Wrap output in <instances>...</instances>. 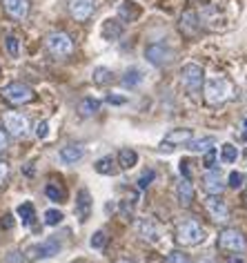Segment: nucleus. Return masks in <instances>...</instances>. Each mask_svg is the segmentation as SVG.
Instances as JSON below:
<instances>
[{
  "label": "nucleus",
  "mask_w": 247,
  "mask_h": 263,
  "mask_svg": "<svg viewBox=\"0 0 247 263\" xmlns=\"http://www.w3.org/2000/svg\"><path fill=\"white\" fill-rule=\"evenodd\" d=\"M232 94H234V85L223 76L210 78L203 87V98H205L207 105H212V107L225 105L232 98Z\"/></svg>",
  "instance_id": "nucleus-1"
},
{
  "label": "nucleus",
  "mask_w": 247,
  "mask_h": 263,
  "mask_svg": "<svg viewBox=\"0 0 247 263\" xmlns=\"http://www.w3.org/2000/svg\"><path fill=\"white\" fill-rule=\"evenodd\" d=\"M205 228L200 226L198 221L194 219H185L176 226V243L178 246H185V248H194L198 243L205 241Z\"/></svg>",
  "instance_id": "nucleus-2"
},
{
  "label": "nucleus",
  "mask_w": 247,
  "mask_h": 263,
  "mask_svg": "<svg viewBox=\"0 0 247 263\" xmlns=\"http://www.w3.org/2000/svg\"><path fill=\"white\" fill-rule=\"evenodd\" d=\"M45 47L54 58H69L74 54V41H71L69 34L65 31H51V34L45 38Z\"/></svg>",
  "instance_id": "nucleus-3"
},
{
  "label": "nucleus",
  "mask_w": 247,
  "mask_h": 263,
  "mask_svg": "<svg viewBox=\"0 0 247 263\" xmlns=\"http://www.w3.org/2000/svg\"><path fill=\"white\" fill-rule=\"evenodd\" d=\"M0 94H3V98L11 105H27L36 98V91L29 87V85L25 83H9L5 85L3 89H0Z\"/></svg>",
  "instance_id": "nucleus-4"
},
{
  "label": "nucleus",
  "mask_w": 247,
  "mask_h": 263,
  "mask_svg": "<svg viewBox=\"0 0 247 263\" xmlns=\"http://www.w3.org/2000/svg\"><path fill=\"white\" fill-rule=\"evenodd\" d=\"M145 58H147V63L154 65V67H167V65L174 63L176 51L165 43H152L145 47Z\"/></svg>",
  "instance_id": "nucleus-5"
},
{
  "label": "nucleus",
  "mask_w": 247,
  "mask_h": 263,
  "mask_svg": "<svg viewBox=\"0 0 247 263\" xmlns=\"http://www.w3.org/2000/svg\"><path fill=\"white\" fill-rule=\"evenodd\" d=\"M180 83H183V87L190 91V94H198L200 87H203V83H205L203 67L196 63L183 65V69H180Z\"/></svg>",
  "instance_id": "nucleus-6"
},
{
  "label": "nucleus",
  "mask_w": 247,
  "mask_h": 263,
  "mask_svg": "<svg viewBox=\"0 0 247 263\" xmlns=\"http://www.w3.org/2000/svg\"><path fill=\"white\" fill-rule=\"evenodd\" d=\"M218 248L223 252H245L247 243H245V236L236 228H225L218 234Z\"/></svg>",
  "instance_id": "nucleus-7"
},
{
  "label": "nucleus",
  "mask_w": 247,
  "mask_h": 263,
  "mask_svg": "<svg viewBox=\"0 0 247 263\" xmlns=\"http://www.w3.org/2000/svg\"><path fill=\"white\" fill-rule=\"evenodd\" d=\"M3 123H5V129L11 136H16V139H23V136L29 134V118L18 114V111H7L3 116Z\"/></svg>",
  "instance_id": "nucleus-8"
},
{
  "label": "nucleus",
  "mask_w": 247,
  "mask_h": 263,
  "mask_svg": "<svg viewBox=\"0 0 247 263\" xmlns=\"http://www.w3.org/2000/svg\"><path fill=\"white\" fill-rule=\"evenodd\" d=\"M60 252V243L58 239H47L43 243H36V246H29L27 248V259L31 261H38V259H51Z\"/></svg>",
  "instance_id": "nucleus-9"
},
{
  "label": "nucleus",
  "mask_w": 247,
  "mask_h": 263,
  "mask_svg": "<svg viewBox=\"0 0 247 263\" xmlns=\"http://www.w3.org/2000/svg\"><path fill=\"white\" fill-rule=\"evenodd\" d=\"M67 9L76 23H85L94 16L96 0H67Z\"/></svg>",
  "instance_id": "nucleus-10"
},
{
  "label": "nucleus",
  "mask_w": 247,
  "mask_h": 263,
  "mask_svg": "<svg viewBox=\"0 0 247 263\" xmlns=\"http://www.w3.org/2000/svg\"><path fill=\"white\" fill-rule=\"evenodd\" d=\"M205 212L210 214L214 223H227L230 221V208L225 205V201H220L216 194H210L205 199Z\"/></svg>",
  "instance_id": "nucleus-11"
},
{
  "label": "nucleus",
  "mask_w": 247,
  "mask_h": 263,
  "mask_svg": "<svg viewBox=\"0 0 247 263\" xmlns=\"http://www.w3.org/2000/svg\"><path fill=\"white\" fill-rule=\"evenodd\" d=\"M178 27H180V31H183V36H185V38H190V41H192V38H196V36H198V31H200L198 14H196V11H192V9L183 11Z\"/></svg>",
  "instance_id": "nucleus-12"
},
{
  "label": "nucleus",
  "mask_w": 247,
  "mask_h": 263,
  "mask_svg": "<svg viewBox=\"0 0 247 263\" xmlns=\"http://www.w3.org/2000/svg\"><path fill=\"white\" fill-rule=\"evenodd\" d=\"M3 9L14 21H25L29 16V0H3Z\"/></svg>",
  "instance_id": "nucleus-13"
},
{
  "label": "nucleus",
  "mask_w": 247,
  "mask_h": 263,
  "mask_svg": "<svg viewBox=\"0 0 247 263\" xmlns=\"http://www.w3.org/2000/svg\"><path fill=\"white\" fill-rule=\"evenodd\" d=\"M203 187L207 194H216L220 196V192L225 190V183H223V176H220L218 170H207V172L203 174Z\"/></svg>",
  "instance_id": "nucleus-14"
},
{
  "label": "nucleus",
  "mask_w": 247,
  "mask_h": 263,
  "mask_svg": "<svg viewBox=\"0 0 247 263\" xmlns=\"http://www.w3.org/2000/svg\"><path fill=\"white\" fill-rule=\"evenodd\" d=\"M190 139H194V132L187 129V127H180V129H172L165 134V141H162V145L172 147V145H185Z\"/></svg>",
  "instance_id": "nucleus-15"
},
{
  "label": "nucleus",
  "mask_w": 247,
  "mask_h": 263,
  "mask_svg": "<svg viewBox=\"0 0 247 263\" xmlns=\"http://www.w3.org/2000/svg\"><path fill=\"white\" fill-rule=\"evenodd\" d=\"M76 214H78V219H80V223H85L89 219V214H92V196H89L87 190H80V192H78Z\"/></svg>",
  "instance_id": "nucleus-16"
},
{
  "label": "nucleus",
  "mask_w": 247,
  "mask_h": 263,
  "mask_svg": "<svg viewBox=\"0 0 247 263\" xmlns=\"http://www.w3.org/2000/svg\"><path fill=\"white\" fill-rule=\"evenodd\" d=\"M176 196H178V203L180 205H192V201H194V187H192V183H190V179H180L178 183H176Z\"/></svg>",
  "instance_id": "nucleus-17"
},
{
  "label": "nucleus",
  "mask_w": 247,
  "mask_h": 263,
  "mask_svg": "<svg viewBox=\"0 0 247 263\" xmlns=\"http://www.w3.org/2000/svg\"><path fill=\"white\" fill-rule=\"evenodd\" d=\"M85 156V147L80 145H67L60 149V154H58V159H60L63 163H67V165H74V163H78Z\"/></svg>",
  "instance_id": "nucleus-18"
},
{
  "label": "nucleus",
  "mask_w": 247,
  "mask_h": 263,
  "mask_svg": "<svg viewBox=\"0 0 247 263\" xmlns=\"http://www.w3.org/2000/svg\"><path fill=\"white\" fill-rule=\"evenodd\" d=\"M138 236L142 241H149V243H156L158 241V230H156L154 226V221H149V219H140L138 221Z\"/></svg>",
  "instance_id": "nucleus-19"
},
{
  "label": "nucleus",
  "mask_w": 247,
  "mask_h": 263,
  "mask_svg": "<svg viewBox=\"0 0 247 263\" xmlns=\"http://www.w3.org/2000/svg\"><path fill=\"white\" fill-rule=\"evenodd\" d=\"M94 170L98 174H105V176H114L116 172H118L114 156H102V159H98V161L94 163Z\"/></svg>",
  "instance_id": "nucleus-20"
},
{
  "label": "nucleus",
  "mask_w": 247,
  "mask_h": 263,
  "mask_svg": "<svg viewBox=\"0 0 247 263\" xmlns=\"http://www.w3.org/2000/svg\"><path fill=\"white\" fill-rule=\"evenodd\" d=\"M98 111H100V101H96V98H83L78 103V114L83 118H89V116L98 114Z\"/></svg>",
  "instance_id": "nucleus-21"
},
{
  "label": "nucleus",
  "mask_w": 247,
  "mask_h": 263,
  "mask_svg": "<svg viewBox=\"0 0 247 263\" xmlns=\"http://www.w3.org/2000/svg\"><path fill=\"white\" fill-rule=\"evenodd\" d=\"M120 34H122V25H120V21H105L102 23V38L105 41H116V38H120Z\"/></svg>",
  "instance_id": "nucleus-22"
},
{
  "label": "nucleus",
  "mask_w": 247,
  "mask_h": 263,
  "mask_svg": "<svg viewBox=\"0 0 247 263\" xmlns=\"http://www.w3.org/2000/svg\"><path fill=\"white\" fill-rule=\"evenodd\" d=\"M214 141L212 136H203V139H190L185 143V147L190 149V152H207L210 147H214Z\"/></svg>",
  "instance_id": "nucleus-23"
},
{
  "label": "nucleus",
  "mask_w": 247,
  "mask_h": 263,
  "mask_svg": "<svg viewBox=\"0 0 247 263\" xmlns=\"http://www.w3.org/2000/svg\"><path fill=\"white\" fill-rule=\"evenodd\" d=\"M136 163H138V154H136L132 147H125V149L118 152V165L122 170H132Z\"/></svg>",
  "instance_id": "nucleus-24"
},
{
  "label": "nucleus",
  "mask_w": 247,
  "mask_h": 263,
  "mask_svg": "<svg viewBox=\"0 0 247 263\" xmlns=\"http://www.w3.org/2000/svg\"><path fill=\"white\" fill-rule=\"evenodd\" d=\"M120 83H122V87H129V89H134V87H138V85L142 83V71L140 69H127L125 71V76L120 78Z\"/></svg>",
  "instance_id": "nucleus-25"
},
{
  "label": "nucleus",
  "mask_w": 247,
  "mask_h": 263,
  "mask_svg": "<svg viewBox=\"0 0 247 263\" xmlns=\"http://www.w3.org/2000/svg\"><path fill=\"white\" fill-rule=\"evenodd\" d=\"M92 78H94V83H96V85L105 87V85L114 83V71H112V69H107V67H96V69H94V74H92Z\"/></svg>",
  "instance_id": "nucleus-26"
},
{
  "label": "nucleus",
  "mask_w": 247,
  "mask_h": 263,
  "mask_svg": "<svg viewBox=\"0 0 247 263\" xmlns=\"http://www.w3.org/2000/svg\"><path fill=\"white\" fill-rule=\"evenodd\" d=\"M118 14H120V18H122L125 23H134L136 18L140 16V9L136 7L134 3H122L120 9H118Z\"/></svg>",
  "instance_id": "nucleus-27"
},
{
  "label": "nucleus",
  "mask_w": 247,
  "mask_h": 263,
  "mask_svg": "<svg viewBox=\"0 0 247 263\" xmlns=\"http://www.w3.org/2000/svg\"><path fill=\"white\" fill-rule=\"evenodd\" d=\"M16 212H18V216H20V221L25 223V226H31L34 219H36V210H34V205H31L29 201L27 203H20Z\"/></svg>",
  "instance_id": "nucleus-28"
},
{
  "label": "nucleus",
  "mask_w": 247,
  "mask_h": 263,
  "mask_svg": "<svg viewBox=\"0 0 247 263\" xmlns=\"http://www.w3.org/2000/svg\"><path fill=\"white\" fill-rule=\"evenodd\" d=\"M238 159V147L232 145V143H225L223 147H220V161L223 163H236Z\"/></svg>",
  "instance_id": "nucleus-29"
},
{
  "label": "nucleus",
  "mask_w": 247,
  "mask_h": 263,
  "mask_svg": "<svg viewBox=\"0 0 247 263\" xmlns=\"http://www.w3.org/2000/svg\"><path fill=\"white\" fill-rule=\"evenodd\" d=\"M45 194L49 196V201H56V203H60V201L65 199V190L58 187L56 183H49V185L45 187Z\"/></svg>",
  "instance_id": "nucleus-30"
},
{
  "label": "nucleus",
  "mask_w": 247,
  "mask_h": 263,
  "mask_svg": "<svg viewBox=\"0 0 247 263\" xmlns=\"http://www.w3.org/2000/svg\"><path fill=\"white\" fill-rule=\"evenodd\" d=\"M63 221V212L60 210H47V212H45V226H58V223Z\"/></svg>",
  "instance_id": "nucleus-31"
},
{
  "label": "nucleus",
  "mask_w": 247,
  "mask_h": 263,
  "mask_svg": "<svg viewBox=\"0 0 247 263\" xmlns=\"http://www.w3.org/2000/svg\"><path fill=\"white\" fill-rule=\"evenodd\" d=\"M165 263H190V256L180 250H172L170 254L165 256Z\"/></svg>",
  "instance_id": "nucleus-32"
},
{
  "label": "nucleus",
  "mask_w": 247,
  "mask_h": 263,
  "mask_svg": "<svg viewBox=\"0 0 247 263\" xmlns=\"http://www.w3.org/2000/svg\"><path fill=\"white\" fill-rule=\"evenodd\" d=\"M5 47H7V54L11 58H18V38L16 36H7V38H5Z\"/></svg>",
  "instance_id": "nucleus-33"
},
{
  "label": "nucleus",
  "mask_w": 247,
  "mask_h": 263,
  "mask_svg": "<svg viewBox=\"0 0 247 263\" xmlns=\"http://www.w3.org/2000/svg\"><path fill=\"white\" fill-rule=\"evenodd\" d=\"M89 243H92V248H94V250L105 248V243H107V234L100 230V232H96V234L92 236V241H89Z\"/></svg>",
  "instance_id": "nucleus-34"
},
{
  "label": "nucleus",
  "mask_w": 247,
  "mask_h": 263,
  "mask_svg": "<svg viewBox=\"0 0 247 263\" xmlns=\"http://www.w3.org/2000/svg\"><path fill=\"white\" fill-rule=\"evenodd\" d=\"M230 183H227V185L230 187H234V190H238V187H243V181H245V176L240 174V172H232L230 174V179H227Z\"/></svg>",
  "instance_id": "nucleus-35"
},
{
  "label": "nucleus",
  "mask_w": 247,
  "mask_h": 263,
  "mask_svg": "<svg viewBox=\"0 0 247 263\" xmlns=\"http://www.w3.org/2000/svg\"><path fill=\"white\" fill-rule=\"evenodd\" d=\"M203 165L207 167V170H212L214 165H216V149H207L205 152V159H203Z\"/></svg>",
  "instance_id": "nucleus-36"
},
{
  "label": "nucleus",
  "mask_w": 247,
  "mask_h": 263,
  "mask_svg": "<svg viewBox=\"0 0 247 263\" xmlns=\"http://www.w3.org/2000/svg\"><path fill=\"white\" fill-rule=\"evenodd\" d=\"M154 176H156V174H154V170H147V172L138 179V187H140V190H147V187H149V183L154 181Z\"/></svg>",
  "instance_id": "nucleus-37"
},
{
  "label": "nucleus",
  "mask_w": 247,
  "mask_h": 263,
  "mask_svg": "<svg viewBox=\"0 0 247 263\" xmlns=\"http://www.w3.org/2000/svg\"><path fill=\"white\" fill-rule=\"evenodd\" d=\"M47 134H49V123L40 121L36 125V136H38V139H47Z\"/></svg>",
  "instance_id": "nucleus-38"
},
{
  "label": "nucleus",
  "mask_w": 247,
  "mask_h": 263,
  "mask_svg": "<svg viewBox=\"0 0 247 263\" xmlns=\"http://www.w3.org/2000/svg\"><path fill=\"white\" fill-rule=\"evenodd\" d=\"M107 103H112V105H125V103H127V96H118V94H109V96H107Z\"/></svg>",
  "instance_id": "nucleus-39"
},
{
  "label": "nucleus",
  "mask_w": 247,
  "mask_h": 263,
  "mask_svg": "<svg viewBox=\"0 0 247 263\" xmlns=\"http://www.w3.org/2000/svg\"><path fill=\"white\" fill-rule=\"evenodd\" d=\"M7 147H9V139H7V134L0 129V156L7 152Z\"/></svg>",
  "instance_id": "nucleus-40"
},
{
  "label": "nucleus",
  "mask_w": 247,
  "mask_h": 263,
  "mask_svg": "<svg viewBox=\"0 0 247 263\" xmlns=\"http://www.w3.org/2000/svg\"><path fill=\"white\" fill-rule=\"evenodd\" d=\"M7 176H9V167H7V163L0 161V185H3V183L7 181Z\"/></svg>",
  "instance_id": "nucleus-41"
},
{
  "label": "nucleus",
  "mask_w": 247,
  "mask_h": 263,
  "mask_svg": "<svg viewBox=\"0 0 247 263\" xmlns=\"http://www.w3.org/2000/svg\"><path fill=\"white\" fill-rule=\"evenodd\" d=\"M180 174H183L185 179H192V174H190V161H180Z\"/></svg>",
  "instance_id": "nucleus-42"
},
{
  "label": "nucleus",
  "mask_w": 247,
  "mask_h": 263,
  "mask_svg": "<svg viewBox=\"0 0 247 263\" xmlns=\"http://www.w3.org/2000/svg\"><path fill=\"white\" fill-rule=\"evenodd\" d=\"M7 261H9V263H20V261H18V252H11V256H9Z\"/></svg>",
  "instance_id": "nucleus-43"
},
{
  "label": "nucleus",
  "mask_w": 247,
  "mask_h": 263,
  "mask_svg": "<svg viewBox=\"0 0 247 263\" xmlns=\"http://www.w3.org/2000/svg\"><path fill=\"white\" fill-rule=\"evenodd\" d=\"M3 226H5V228H11V216H5V221H3Z\"/></svg>",
  "instance_id": "nucleus-44"
},
{
  "label": "nucleus",
  "mask_w": 247,
  "mask_h": 263,
  "mask_svg": "<svg viewBox=\"0 0 247 263\" xmlns=\"http://www.w3.org/2000/svg\"><path fill=\"white\" fill-rule=\"evenodd\" d=\"M25 174H27V176H34V167L27 165V167H25Z\"/></svg>",
  "instance_id": "nucleus-45"
},
{
  "label": "nucleus",
  "mask_w": 247,
  "mask_h": 263,
  "mask_svg": "<svg viewBox=\"0 0 247 263\" xmlns=\"http://www.w3.org/2000/svg\"><path fill=\"white\" fill-rule=\"evenodd\" d=\"M227 263H243V259H234V256H230V259H227Z\"/></svg>",
  "instance_id": "nucleus-46"
},
{
  "label": "nucleus",
  "mask_w": 247,
  "mask_h": 263,
  "mask_svg": "<svg viewBox=\"0 0 247 263\" xmlns=\"http://www.w3.org/2000/svg\"><path fill=\"white\" fill-rule=\"evenodd\" d=\"M200 263H214V259H212V256H207V259H203Z\"/></svg>",
  "instance_id": "nucleus-47"
},
{
  "label": "nucleus",
  "mask_w": 247,
  "mask_h": 263,
  "mask_svg": "<svg viewBox=\"0 0 247 263\" xmlns=\"http://www.w3.org/2000/svg\"><path fill=\"white\" fill-rule=\"evenodd\" d=\"M114 263H134V261H127V259H120V261H114Z\"/></svg>",
  "instance_id": "nucleus-48"
},
{
  "label": "nucleus",
  "mask_w": 247,
  "mask_h": 263,
  "mask_svg": "<svg viewBox=\"0 0 247 263\" xmlns=\"http://www.w3.org/2000/svg\"><path fill=\"white\" fill-rule=\"evenodd\" d=\"M243 139H245V141H247V132H243Z\"/></svg>",
  "instance_id": "nucleus-49"
},
{
  "label": "nucleus",
  "mask_w": 247,
  "mask_h": 263,
  "mask_svg": "<svg viewBox=\"0 0 247 263\" xmlns=\"http://www.w3.org/2000/svg\"><path fill=\"white\" fill-rule=\"evenodd\" d=\"M245 127H247V118H245Z\"/></svg>",
  "instance_id": "nucleus-50"
}]
</instances>
